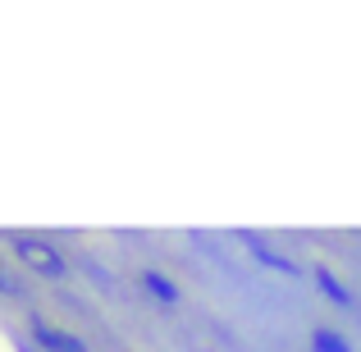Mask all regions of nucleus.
Segmentation results:
<instances>
[{"instance_id": "f03ea898", "label": "nucleus", "mask_w": 361, "mask_h": 352, "mask_svg": "<svg viewBox=\"0 0 361 352\" xmlns=\"http://www.w3.org/2000/svg\"><path fill=\"white\" fill-rule=\"evenodd\" d=\"M42 339H46V344H51L55 352H82L78 339H60V334H51V329H42Z\"/></svg>"}, {"instance_id": "20e7f679", "label": "nucleus", "mask_w": 361, "mask_h": 352, "mask_svg": "<svg viewBox=\"0 0 361 352\" xmlns=\"http://www.w3.org/2000/svg\"><path fill=\"white\" fill-rule=\"evenodd\" d=\"M316 348H320V352H348L338 339H329V334H316Z\"/></svg>"}, {"instance_id": "f257e3e1", "label": "nucleus", "mask_w": 361, "mask_h": 352, "mask_svg": "<svg viewBox=\"0 0 361 352\" xmlns=\"http://www.w3.org/2000/svg\"><path fill=\"white\" fill-rule=\"evenodd\" d=\"M23 252H27V261H32V265H46V270H55V274L64 270V265L55 261V252H51V247H32V243H23Z\"/></svg>"}, {"instance_id": "7ed1b4c3", "label": "nucleus", "mask_w": 361, "mask_h": 352, "mask_svg": "<svg viewBox=\"0 0 361 352\" xmlns=\"http://www.w3.org/2000/svg\"><path fill=\"white\" fill-rule=\"evenodd\" d=\"M147 284H151V289H160V298H165V302H174V298H178V293L169 289V284L160 279V274H147Z\"/></svg>"}]
</instances>
